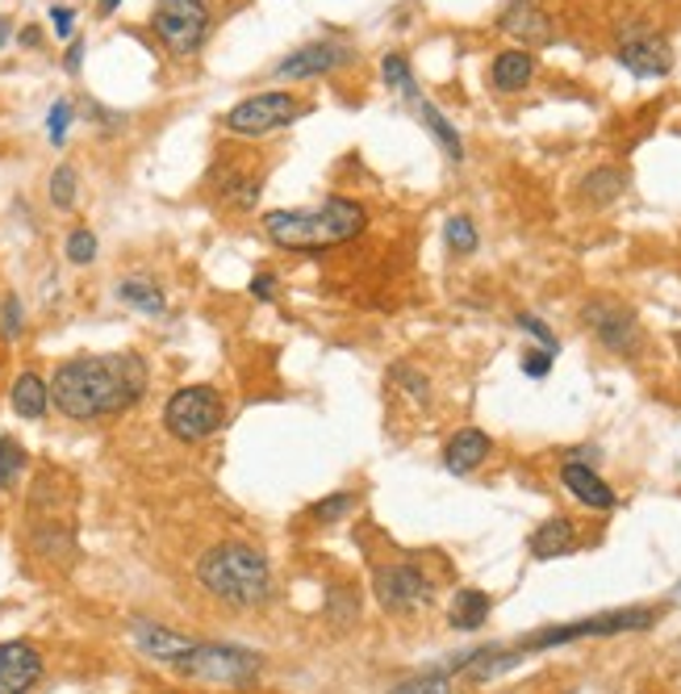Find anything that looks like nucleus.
I'll list each match as a JSON object with an SVG mask.
<instances>
[{
  "label": "nucleus",
  "instance_id": "1",
  "mask_svg": "<svg viewBox=\"0 0 681 694\" xmlns=\"http://www.w3.org/2000/svg\"><path fill=\"white\" fill-rule=\"evenodd\" d=\"M146 389V364L139 352L71 356L50 377V402L75 423H93L130 410Z\"/></svg>",
  "mask_w": 681,
  "mask_h": 694
},
{
  "label": "nucleus",
  "instance_id": "2",
  "mask_svg": "<svg viewBox=\"0 0 681 694\" xmlns=\"http://www.w3.org/2000/svg\"><path fill=\"white\" fill-rule=\"evenodd\" d=\"M368 214L352 197H327L309 210H272L263 214V235L284 251H330L364 235Z\"/></svg>",
  "mask_w": 681,
  "mask_h": 694
},
{
  "label": "nucleus",
  "instance_id": "3",
  "mask_svg": "<svg viewBox=\"0 0 681 694\" xmlns=\"http://www.w3.org/2000/svg\"><path fill=\"white\" fill-rule=\"evenodd\" d=\"M197 581L213 599L247 611V607H263L272 595V565L259 549L235 540V544H218L197 561Z\"/></svg>",
  "mask_w": 681,
  "mask_h": 694
},
{
  "label": "nucleus",
  "instance_id": "4",
  "mask_svg": "<svg viewBox=\"0 0 681 694\" xmlns=\"http://www.w3.org/2000/svg\"><path fill=\"white\" fill-rule=\"evenodd\" d=\"M657 620H660L657 607H627V611H607V615H594V620H582V623L543 627V632H536V636L518 640L510 652H515L518 661H523V657H531V652L573 645V640H586V636H619V632H644V627H653Z\"/></svg>",
  "mask_w": 681,
  "mask_h": 694
},
{
  "label": "nucleus",
  "instance_id": "5",
  "mask_svg": "<svg viewBox=\"0 0 681 694\" xmlns=\"http://www.w3.org/2000/svg\"><path fill=\"white\" fill-rule=\"evenodd\" d=\"M259 652L238 645H192L172 670L185 682H201V686H251L259 673Z\"/></svg>",
  "mask_w": 681,
  "mask_h": 694
},
{
  "label": "nucleus",
  "instance_id": "6",
  "mask_svg": "<svg viewBox=\"0 0 681 694\" xmlns=\"http://www.w3.org/2000/svg\"><path fill=\"white\" fill-rule=\"evenodd\" d=\"M226 419V402L213 385H185L164 402V427L180 444H201L210 439Z\"/></svg>",
  "mask_w": 681,
  "mask_h": 694
},
{
  "label": "nucleus",
  "instance_id": "7",
  "mask_svg": "<svg viewBox=\"0 0 681 694\" xmlns=\"http://www.w3.org/2000/svg\"><path fill=\"white\" fill-rule=\"evenodd\" d=\"M306 114V101L293 93H256L247 101L231 105V114L222 118V126L231 134H243V139H259V134H272L289 121H297Z\"/></svg>",
  "mask_w": 681,
  "mask_h": 694
},
{
  "label": "nucleus",
  "instance_id": "8",
  "mask_svg": "<svg viewBox=\"0 0 681 694\" xmlns=\"http://www.w3.org/2000/svg\"><path fill=\"white\" fill-rule=\"evenodd\" d=\"M151 25L172 55H192L210 34V4L206 0H155Z\"/></svg>",
  "mask_w": 681,
  "mask_h": 694
},
{
  "label": "nucleus",
  "instance_id": "9",
  "mask_svg": "<svg viewBox=\"0 0 681 694\" xmlns=\"http://www.w3.org/2000/svg\"><path fill=\"white\" fill-rule=\"evenodd\" d=\"M582 322L594 331V339L602 348H611L619 356H632L639 348V322H635L632 306H623L614 297H589L582 306Z\"/></svg>",
  "mask_w": 681,
  "mask_h": 694
},
{
  "label": "nucleus",
  "instance_id": "10",
  "mask_svg": "<svg viewBox=\"0 0 681 694\" xmlns=\"http://www.w3.org/2000/svg\"><path fill=\"white\" fill-rule=\"evenodd\" d=\"M614 59H619L635 80H660V75L673 72V47H669L660 34L644 30V25H632V30L619 34Z\"/></svg>",
  "mask_w": 681,
  "mask_h": 694
},
{
  "label": "nucleus",
  "instance_id": "11",
  "mask_svg": "<svg viewBox=\"0 0 681 694\" xmlns=\"http://www.w3.org/2000/svg\"><path fill=\"white\" fill-rule=\"evenodd\" d=\"M376 599H380L385 611H419V607L435 599V581L410 561L380 565L376 569Z\"/></svg>",
  "mask_w": 681,
  "mask_h": 694
},
{
  "label": "nucleus",
  "instance_id": "12",
  "mask_svg": "<svg viewBox=\"0 0 681 694\" xmlns=\"http://www.w3.org/2000/svg\"><path fill=\"white\" fill-rule=\"evenodd\" d=\"M497 25H502V34H510L523 47H552V38H556V25L543 13L540 0H510Z\"/></svg>",
  "mask_w": 681,
  "mask_h": 694
},
{
  "label": "nucleus",
  "instance_id": "13",
  "mask_svg": "<svg viewBox=\"0 0 681 694\" xmlns=\"http://www.w3.org/2000/svg\"><path fill=\"white\" fill-rule=\"evenodd\" d=\"M43 682V652L30 640L0 645V694H30Z\"/></svg>",
  "mask_w": 681,
  "mask_h": 694
},
{
  "label": "nucleus",
  "instance_id": "14",
  "mask_svg": "<svg viewBox=\"0 0 681 694\" xmlns=\"http://www.w3.org/2000/svg\"><path fill=\"white\" fill-rule=\"evenodd\" d=\"M352 55L339 43H309V47H297L293 55H284L277 63V80H318V75L343 68Z\"/></svg>",
  "mask_w": 681,
  "mask_h": 694
},
{
  "label": "nucleus",
  "instance_id": "15",
  "mask_svg": "<svg viewBox=\"0 0 681 694\" xmlns=\"http://www.w3.org/2000/svg\"><path fill=\"white\" fill-rule=\"evenodd\" d=\"M130 636H134V648H139L142 657H155V661H167V666H176L185 652H192L197 640H188L180 632H172L164 623H151V620H139L130 627Z\"/></svg>",
  "mask_w": 681,
  "mask_h": 694
},
{
  "label": "nucleus",
  "instance_id": "16",
  "mask_svg": "<svg viewBox=\"0 0 681 694\" xmlns=\"http://www.w3.org/2000/svg\"><path fill=\"white\" fill-rule=\"evenodd\" d=\"M490 448H494V439H490L485 432H477V427H465V432H456L444 444L447 473H456V478H469V473H477V469L485 464Z\"/></svg>",
  "mask_w": 681,
  "mask_h": 694
},
{
  "label": "nucleus",
  "instance_id": "17",
  "mask_svg": "<svg viewBox=\"0 0 681 694\" xmlns=\"http://www.w3.org/2000/svg\"><path fill=\"white\" fill-rule=\"evenodd\" d=\"M561 481H564V490H568V494H573L577 503L594 506V510H611V506H614V490L602 478H598V473H594L589 464H582V460L564 464Z\"/></svg>",
  "mask_w": 681,
  "mask_h": 694
},
{
  "label": "nucleus",
  "instance_id": "18",
  "mask_svg": "<svg viewBox=\"0 0 681 694\" xmlns=\"http://www.w3.org/2000/svg\"><path fill=\"white\" fill-rule=\"evenodd\" d=\"M490 80H494L497 93H523L531 80H536V59L527 50H502L490 68Z\"/></svg>",
  "mask_w": 681,
  "mask_h": 694
},
{
  "label": "nucleus",
  "instance_id": "19",
  "mask_svg": "<svg viewBox=\"0 0 681 694\" xmlns=\"http://www.w3.org/2000/svg\"><path fill=\"white\" fill-rule=\"evenodd\" d=\"M573 549H577V527L561 515L531 531V556L536 561H556V556H568Z\"/></svg>",
  "mask_w": 681,
  "mask_h": 694
},
{
  "label": "nucleus",
  "instance_id": "20",
  "mask_svg": "<svg viewBox=\"0 0 681 694\" xmlns=\"http://www.w3.org/2000/svg\"><path fill=\"white\" fill-rule=\"evenodd\" d=\"M490 611H494V599L485 590H456V599L447 607V623L456 632H477V627H485Z\"/></svg>",
  "mask_w": 681,
  "mask_h": 694
},
{
  "label": "nucleus",
  "instance_id": "21",
  "mask_svg": "<svg viewBox=\"0 0 681 694\" xmlns=\"http://www.w3.org/2000/svg\"><path fill=\"white\" fill-rule=\"evenodd\" d=\"M9 402H13V410L22 414V419H43L50 407V381H43L38 373H22L17 381H13V393H9Z\"/></svg>",
  "mask_w": 681,
  "mask_h": 694
},
{
  "label": "nucleus",
  "instance_id": "22",
  "mask_svg": "<svg viewBox=\"0 0 681 694\" xmlns=\"http://www.w3.org/2000/svg\"><path fill=\"white\" fill-rule=\"evenodd\" d=\"M414 109H419V118L426 121V130L439 139L447 160H456V164H460V160H465V139H460V130H456V126H451V121H447L431 101H423V96H414Z\"/></svg>",
  "mask_w": 681,
  "mask_h": 694
},
{
  "label": "nucleus",
  "instance_id": "23",
  "mask_svg": "<svg viewBox=\"0 0 681 694\" xmlns=\"http://www.w3.org/2000/svg\"><path fill=\"white\" fill-rule=\"evenodd\" d=\"M118 297L126 306H134L139 314H164L167 310V297L160 293V285L146 281V277H126L118 285Z\"/></svg>",
  "mask_w": 681,
  "mask_h": 694
},
{
  "label": "nucleus",
  "instance_id": "24",
  "mask_svg": "<svg viewBox=\"0 0 681 694\" xmlns=\"http://www.w3.org/2000/svg\"><path fill=\"white\" fill-rule=\"evenodd\" d=\"M623 185H627V180H623V172L619 168H594L586 176L582 192H586L589 201H598V205H602V201H614V197L623 192Z\"/></svg>",
  "mask_w": 681,
  "mask_h": 694
},
{
  "label": "nucleus",
  "instance_id": "25",
  "mask_svg": "<svg viewBox=\"0 0 681 694\" xmlns=\"http://www.w3.org/2000/svg\"><path fill=\"white\" fill-rule=\"evenodd\" d=\"M25 473V448L17 439H0V490H17Z\"/></svg>",
  "mask_w": 681,
  "mask_h": 694
},
{
  "label": "nucleus",
  "instance_id": "26",
  "mask_svg": "<svg viewBox=\"0 0 681 694\" xmlns=\"http://www.w3.org/2000/svg\"><path fill=\"white\" fill-rule=\"evenodd\" d=\"M444 239H447V247H451L456 256H472V251H477V243H481V239H477V226H472L465 214H451V217H447Z\"/></svg>",
  "mask_w": 681,
  "mask_h": 694
},
{
  "label": "nucleus",
  "instance_id": "27",
  "mask_svg": "<svg viewBox=\"0 0 681 694\" xmlns=\"http://www.w3.org/2000/svg\"><path fill=\"white\" fill-rule=\"evenodd\" d=\"M75 192H80V176L71 164H59V168L50 172V201H55V210H71L75 205Z\"/></svg>",
  "mask_w": 681,
  "mask_h": 694
},
{
  "label": "nucleus",
  "instance_id": "28",
  "mask_svg": "<svg viewBox=\"0 0 681 694\" xmlns=\"http://www.w3.org/2000/svg\"><path fill=\"white\" fill-rule=\"evenodd\" d=\"M380 75H385V84H389V89L406 93L410 101L419 96V89H414V72H410V63H406L401 55H385V63H380Z\"/></svg>",
  "mask_w": 681,
  "mask_h": 694
},
{
  "label": "nucleus",
  "instance_id": "29",
  "mask_svg": "<svg viewBox=\"0 0 681 694\" xmlns=\"http://www.w3.org/2000/svg\"><path fill=\"white\" fill-rule=\"evenodd\" d=\"M389 381L398 385V389H406L414 402H426V398H431V385H426V377L419 373V368H410V364H394V368H389Z\"/></svg>",
  "mask_w": 681,
  "mask_h": 694
},
{
  "label": "nucleus",
  "instance_id": "30",
  "mask_svg": "<svg viewBox=\"0 0 681 694\" xmlns=\"http://www.w3.org/2000/svg\"><path fill=\"white\" fill-rule=\"evenodd\" d=\"M352 510H355V494H330V498L309 506V515H314L318 524H334V519H343V515H352Z\"/></svg>",
  "mask_w": 681,
  "mask_h": 694
},
{
  "label": "nucleus",
  "instance_id": "31",
  "mask_svg": "<svg viewBox=\"0 0 681 694\" xmlns=\"http://www.w3.org/2000/svg\"><path fill=\"white\" fill-rule=\"evenodd\" d=\"M68 260L80 263V268L96 260V235L89 231V226H75V231L68 235Z\"/></svg>",
  "mask_w": 681,
  "mask_h": 694
},
{
  "label": "nucleus",
  "instance_id": "32",
  "mask_svg": "<svg viewBox=\"0 0 681 694\" xmlns=\"http://www.w3.org/2000/svg\"><path fill=\"white\" fill-rule=\"evenodd\" d=\"M389 694H451V682L444 673H423V678H410V682L394 686Z\"/></svg>",
  "mask_w": 681,
  "mask_h": 694
},
{
  "label": "nucleus",
  "instance_id": "33",
  "mask_svg": "<svg viewBox=\"0 0 681 694\" xmlns=\"http://www.w3.org/2000/svg\"><path fill=\"white\" fill-rule=\"evenodd\" d=\"M22 327H25V318H22V302H17L13 293H9V297L0 302V336H4V339H9V343H13V339L22 336Z\"/></svg>",
  "mask_w": 681,
  "mask_h": 694
},
{
  "label": "nucleus",
  "instance_id": "34",
  "mask_svg": "<svg viewBox=\"0 0 681 694\" xmlns=\"http://www.w3.org/2000/svg\"><path fill=\"white\" fill-rule=\"evenodd\" d=\"M71 101H55L50 105V118H47V134H50V143L55 146H63V139H68V126H71Z\"/></svg>",
  "mask_w": 681,
  "mask_h": 694
},
{
  "label": "nucleus",
  "instance_id": "35",
  "mask_svg": "<svg viewBox=\"0 0 681 694\" xmlns=\"http://www.w3.org/2000/svg\"><path fill=\"white\" fill-rule=\"evenodd\" d=\"M515 322H518V327H523V331H527V336H536V339H540V348H543V352H556V336H552V327H548L543 318H536V314H518Z\"/></svg>",
  "mask_w": 681,
  "mask_h": 694
},
{
  "label": "nucleus",
  "instance_id": "36",
  "mask_svg": "<svg viewBox=\"0 0 681 694\" xmlns=\"http://www.w3.org/2000/svg\"><path fill=\"white\" fill-rule=\"evenodd\" d=\"M50 25H55V34H59V38H71V30H75V9L55 4V9H50Z\"/></svg>",
  "mask_w": 681,
  "mask_h": 694
},
{
  "label": "nucleus",
  "instance_id": "37",
  "mask_svg": "<svg viewBox=\"0 0 681 694\" xmlns=\"http://www.w3.org/2000/svg\"><path fill=\"white\" fill-rule=\"evenodd\" d=\"M251 297L272 302V297H277V277H272V272H256V281H251Z\"/></svg>",
  "mask_w": 681,
  "mask_h": 694
},
{
  "label": "nucleus",
  "instance_id": "38",
  "mask_svg": "<svg viewBox=\"0 0 681 694\" xmlns=\"http://www.w3.org/2000/svg\"><path fill=\"white\" fill-rule=\"evenodd\" d=\"M552 356H556V352H540V356H527V360H523V373H527V377H548V368H552Z\"/></svg>",
  "mask_w": 681,
  "mask_h": 694
},
{
  "label": "nucleus",
  "instance_id": "39",
  "mask_svg": "<svg viewBox=\"0 0 681 694\" xmlns=\"http://www.w3.org/2000/svg\"><path fill=\"white\" fill-rule=\"evenodd\" d=\"M80 63H84V43H71L68 47V59H63V68H68L71 75L80 72Z\"/></svg>",
  "mask_w": 681,
  "mask_h": 694
},
{
  "label": "nucleus",
  "instance_id": "40",
  "mask_svg": "<svg viewBox=\"0 0 681 694\" xmlns=\"http://www.w3.org/2000/svg\"><path fill=\"white\" fill-rule=\"evenodd\" d=\"M38 38H43V34H38V25H25L22 30V47H38Z\"/></svg>",
  "mask_w": 681,
  "mask_h": 694
},
{
  "label": "nucleus",
  "instance_id": "41",
  "mask_svg": "<svg viewBox=\"0 0 681 694\" xmlns=\"http://www.w3.org/2000/svg\"><path fill=\"white\" fill-rule=\"evenodd\" d=\"M118 4H121V0H101V4H96V13H101V17H109Z\"/></svg>",
  "mask_w": 681,
  "mask_h": 694
},
{
  "label": "nucleus",
  "instance_id": "42",
  "mask_svg": "<svg viewBox=\"0 0 681 694\" xmlns=\"http://www.w3.org/2000/svg\"><path fill=\"white\" fill-rule=\"evenodd\" d=\"M9 34H13V25H9V17H0V47L9 43Z\"/></svg>",
  "mask_w": 681,
  "mask_h": 694
}]
</instances>
